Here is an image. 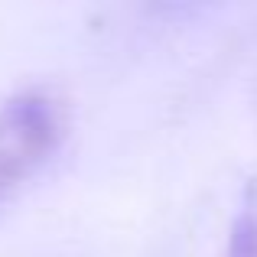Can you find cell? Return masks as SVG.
<instances>
[{
  "instance_id": "cell-1",
  "label": "cell",
  "mask_w": 257,
  "mask_h": 257,
  "mask_svg": "<svg viewBox=\"0 0 257 257\" xmlns=\"http://www.w3.org/2000/svg\"><path fill=\"white\" fill-rule=\"evenodd\" d=\"M65 117L49 91H17L0 104V208L59 150Z\"/></svg>"
},
{
  "instance_id": "cell-2",
  "label": "cell",
  "mask_w": 257,
  "mask_h": 257,
  "mask_svg": "<svg viewBox=\"0 0 257 257\" xmlns=\"http://www.w3.org/2000/svg\"><path fill=\"white\" fill-rule=\"evenodd\" d=\"M228 257H257V192L238 215L228 238Z\"/></svg>"
}]
</instances>
